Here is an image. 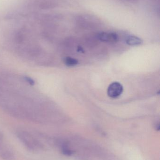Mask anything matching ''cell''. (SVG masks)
I'll list each match as a JSON object with an SVG mask.
<instances>
[{
	"label": "cell",
	"mask_w": 160,
	"mask_h": 160,
	"mask_svg": "<svg viewBox=\"0 0 160 160\" xmlns=\"http://www.w3.org/2000/svg\"><path fill=\"white\" fill-rule=\"evenodd\" d=\"M27 77L0 74V108L19 118L44 122L48 102Z\"/></svg>",
	"instance_id": "1"
},
{
	"label": "cell",
	"mask_w": 160,
	"mask_h": 160,
	"mask_svg": "<svg viewBox=\"0 0 160 160\" xmlns=\"http://www.w3.org/2000/svg\"><path fill=\"white\" fill-rule=\"evenodd\" d=\"M123 92L122 85L118 82H114L108 87L107 94L108 96L113 98H118Z\"/></svg>",
	"instance_id": "2"
},
{
	"label": "cell",
	"mask_w": 160,
	"mask_h": 160,
	"mask_svg": "<svg viewBox=\"0 0 160 160\" xmlns=\"http://www.w3.org/2000/svg\"><path fill=\"white\" fill-rule=\"evenodd\" d=\"M98 38L102 42L115 43L118 41V37L115 33L101 32L98 35Z\"/></svg>",
	"instance_id": "3"
},
{
	"label": "cell",
	"mask_w": 160,
	"mask_h": 160,
	"mask_svg": "<svg viewBox=\"0 0 160 160\" xmlns=\"http://www.w3.org/2000/svg\"><path fill=\"white\" fill-rule=\"evenodd\" d=\"M126 42L130 46H137L141 45L142 41L141 38L134 36H129L126 39Z\"/></svg>",
	"instance_id": "4"
},
{
	"label": "cell",
	"mask_w": 160,
	"mask_h": 160,
	"mask_svg": "<svg viewBox=\"0 0 160 160\" xmlns=\"http://www.w3.org/2000/svg\"><path fill=\"white\" fill-rule=\"evenodd\" d=\"M64 62L65 65L68 67L75 66L77 65L79 62L77 59L70 57H65L64 59Z\"/></svg>",
	"instance_id": "5"
}]
</instances>
